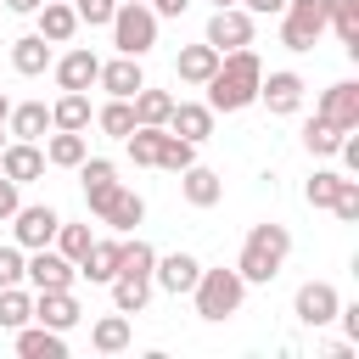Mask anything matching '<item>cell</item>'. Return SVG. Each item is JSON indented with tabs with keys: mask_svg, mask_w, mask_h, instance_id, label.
Masks as SVG:
<instances>
[{
	"mask_svg": "<svg viewBox=\"0 0 359 359\" xmlns=\"http://www.w3.org/2000/svg\"><path fill=\"white\" fill-rule=\"evenodd\" d=\"M258 79H264V62H258L252 45H241V50H219L213 79L202 84V90H208V107H213V112H247V107L258 101Z\"/></svg>",
	"mask_w": 359,
	"mask_h": 359,
	"instance_id": "obj_1",
	"label": "cell"
},
{
	"mask_svg": "<svg viewBox=\"0 0 359 359\" xmlns=\"http://www.w3.org/2000/svg\"><path fill=\"white\" fill-rule=\"evenodd\" d=\"M286 258H292V230L275 224V219H264V224L247 230L241 258H236V275H241L247 286H269V280L286 269Z\"/></svg>",
	"mask_w": 359,
	"mask_h": 359,
	"instance_id": "obj_2",
	"label": "cell"
},
{
	"mask_svg": "<svg viewBox=\"0 0 359 359\" xmlns=\"http://www.w3.org/2000/svg\"><path fill=\"white\" fill-rule=\"evenodd\" d=\"M185 297L196 303V314H202V320H213V325H219V320L241 314L247 280L236 275V264H230V269H224V264H219V269H208V264H202V275H196V286H191Z\"/></svg>",
	"mask_w": 359,
	"mask_h": 359,
	"instance_id": "obj_3",
	"label": "cell"
},
{
	"mask_svg": "<svg viewBox=\"0 0 359 359\" xmlns=\"http://www.w3.org/2000/svg\"><path fill=\"white\" fill-rule=\"evenodd\" d=\"M157 11L146 6V0H118V11H112V45H118V56H146L151 45H157Z\"/></svg>",
	"mask_w": 359,
	"mask_h": 359,
	"instance_id": "obj_4",
	"label": "cell"
},
{
	"mask_svg": "<svg viewBox=\"0 0 359 359\" xmlns=\"http://www.w3.org/2000/svg\"><path fill=\"white\" fill-rule=\"evenodd\" d=\"M320 34H325V11H320V0H286V6H280V45H286L292 56L314 50Z\"/></svg>",
	"mask_w": 359,
	"mask_h": 359,
	"instance_id": "obj_5",
	"label": "cell"
},
{
	"mask_svg": "<svg viewBox=\"0 0 359 359\" xmlns=\"http://www.w3.org/2000/svg\"><path fill=\"white\" fill-rule=\"evenodd\" d=\"M56 224H62V213H56L50 202H17V213H11V241H17L22 252L50 247V241H56Z\"/></svg>",
	"mask_w": 359,
	"mask_h": 359,
	"instance_id": "obj_6",
	"label": "cell"
},
{
	"mask_svg": "<svg viewBox=\"0 0 359 359\" xmlns=\"http://www.w3.org/2000/svg\"><path fill=\"white\" fill-rule=\"evenodd\" d=\"M22 280H28L34 292H62V286H73V280H79V264H73V258H62L56 247H34V252L22 258Z\"/></svg>",
	"mask_w": 359,
	"mask_h": 359,
	"instance_id": "obj_7",
	"label": "cell"
},
{
	"mask_svg": "<svg viewBox=\"0 0 359 359\" xmlns=\"http://www.w3.org/2000/svg\"><path fill=\"white\" fill-rule=\"evenodd\" d=\"M202 39H208L213 50H241V45H252V11H247V6H213Z\"/></svg>",
	"mask_w": 359,
	"mask_h": 359,
	"instance_id": "obj_8",
	"label": "cell"
},
{
	"mask_svg": "<svg viewBox=\"0 0 359 359\" xmlns=\"http://www.w3.org/2000/svg\"><path fill=\"white\" fill-rule=\"evenodd\" d=\"M303 73H292V67H275V73H264L258 79V101L269 107V118H292L297 107H303Z\"/></svg>",
	"mask_w": 359,
	"mask_h": 359,
	"instance_id": "obj_9",
	"label": "cell"
},
{
	"mask_svg": "<svg viewBox=\"0 0 359 359\" xmlns=\"http://www.w3.org/2000/svg\"><path fill=\"white\" fill-rule=\"evenodd\" d=\"M45 146L39 140H6L0 146V174L6 180H17V185H34V180H45Z\"/></svg>",
	"mask_w": 359,
	"mask_h": 359,
	"instance_id": "obj_10",
	"label": "cell"
},
{
	"mask_svg": "<svg viewBox=\"0 0 359 359\" xmlns=\"http://www.w3.org/2000/svg\"><path fill=\"white\" fill-rule=\"evenodd\" d=\"M337 303H342V297H337V286H331V280H303V286H297V297H292V314H297L303 325H314V331H320V325H331V320H337Z\"/></svg>",
	"mask_w": 359,
	"mask_h": 359,
	"instance_id": "obj_11",
	"label": "cell"
},
{
	"mask_svg": "<svg viewBox=\"0 0 359 359\" xmlns=\"http://www.w3.org/2000/svg\"><path fill=\"white\" fill-rule=\"evenodd\" d=\"M314 112H320L325 123H337V129H359V84H353V79L325 84L320 101H314Z\"/></svg>",
	"mask_w": 359,
	"mask_h": 359,
	"instance_id": "obj_12",
	"label": "cell"
},
{
	"mask_svg": "<svg viewBox=\"0 0 359 359\" xmlns=\"http://www.w3.org/2000/svg\"><path fill=\"white\" fill-rule=\"evenodd\" d=\"M79 185H84V208L101 219V208H107L112 191H118V163H112V157H84V163H79Z\"/></svg>",
	"mask_w": 359,
	"mask_h": 359,
	"instance_id": "obj_13",
	"label": "cell"
},
{
	"mask_svg": "<svg viewBox=\"0 0 359 359\" xmlns=\"http://www.w3.org/2000/svg\"><path fill=\"white\" fill-rule=\"evenodd\" d=\"M11 348H17V359H67V331H50V325L28 320V325L11 331Z\"/></svg>",
	"mask_w": 359,
	"mask_h": 359,
	"instance_id": "obj_14",
	"label": "cell"
},
{
	"mask_svg": "<svg viewBox=\"0 0 359 359\" xmlns=\"http://www.w3.org/2000/svg\"><path fill=\"white\" fill-rule=\"evenodd\" d=\"M196 275H202V264L191 252H157V264H151V286H163L168 297H185L196 286Z\"/></svg>",
	"mask_w": 359,
	"mask_h": 359,
	"instance_id": "obj_15",
	"label": "cell"
},
{
	"mask_svg": "<svg viewBox=\"0 0 359 359\" xmlns=\"http://www.w3.org/2000/svg\"><path fill=\"white\" fill-rule=\"evenodd\" d=\"M50 73H56V90H90L95 73H101V56L84 50V45H73V50H62V56L50 62Z\"/></svg>",
	"mask_w": 359,
	"mask_h": 359,
	"instance_id": "obj_16",
	"label": "cell"
},
{
	"mask_svg": "<svg viewBox=\"0 0 359 359\" xmlns=\"http://www.w3.org/2000/svg\"><path fill=\"white\" fill-rule=\"evenodd\" d=\"M34 320L50 325V331H73V325L84 320V309H79L73 286H62V292H34Z\"/></svg>",
	"mask_w": 359,
	"mask_h": 359,
	"instance_id": "obj_17",
	"label": "cell"
},
{
	"mask_svg": "<svg viewBox=\"0 0 359 359\" xmlns=\"http://www.w3.org/2000/svg\"><path fill=\"white\" fill-rule=\"evenodd\" d=\"M213 118H219V112H213L208 101H174V112H168V123H163V129H174L180 140L202 146V140L213 135Z\"/></svg>",
	"mask_w": 359,
	"mask_h": 359,
	"instance_id": "obj_18",
	"label": "cell"
},
{
	"mask_svg": "<svg viewBox=\"0 0 359 359\" xmlns=\"http://www.w3.org/2000/svg\"><path fill=\"white\" fill-rule=\"evenodd\" d=\"M118 258H123V236H95L90 252L79 258V275L95 280V286H107V280L118 275Z\"/></svg>",
	"mask_w": 359,
	"mask_h": 359,
	"instance_id": "obj_19",
	"label": "cell"
},
{
	"mask_svg": "<svg viewBox=\"0 0 359 359\" xmlns=\"http://www.w3.org/2000/svg\"><path fill=\"white\" fill-rule=\"evenodd\" d=\"M34 34H39V39H50V45H67V39L79 34L73 0H45V6L34 11Z\"/></svg>",
	"mask_w": 359,
	"mask_h": 359,
	"instance_id": "obj_20",
	"label": "cell"
},
{
	"mask_svg": "<svg viewBox=\"0 0 359 359\" xmlns=\"http://www.w3.org/2000/svg\"><path fill=\"white\" fill-rule=\"evenodd\" d=\"M6 135H11V140H45V135H50V107H45V101H11Z\"/></svg>",
	"mask_w": 359,
	"mask_h": 359,
	"instance_id": "obj_21",
	"label": "cell"
},
{
	"mask_svg": "<svg viewBox=\"0 0 359 359\" xmlns=\"http://www.w3.org/2000/svg\"><path fill=\"white\" fill-rule=\"evenodd\" d=\"M213 67H219V50L202 39V45H185L180 56H174V79L180 84H191V90H202L208 79H213Z\"/></svg>",
	"mask_w": 359,
	"mask_h": 359,
	"instance_id": "obj_22",
	"label": "cell"
},
{
	"mask_svg": "<svg viewBox=\"0 0 359 359\" xmlns=\"http://www.w3.org/2000/svg\"><path fill=\"white\" fill-rule=\"evenodd\" d=\"M95 84H101L107 95H123V101H129V95L146 84V73H140V56H112V62H101Z\"/></svg>",
	"mask_w": 359,
	"mask_h": 359,
	"instance_id": "obj_23",
	"label": "cell"
},
{
	"mask_svg": "<svg viewBox=\"0 0 359 359\" xmlns=\"http://www.w3.org/2000/svg\"><path fill=\"white\" fill-rule=\"evenodd\" d=\"M39 146H45V163H50V168H79V163L90 157L84 129H50V140H39Z\"/></svg>",
	"mask_w": 359,
	"mask_h": 359,
	"instance_id": "obj_24",
	"label": "cell"
},
{
	"mask_svg": "<svg viewBox=\"0 0 359 359\" xmlns=\"http://www.w3.org/2000/svg\"><path fill=\"white\" fill-rule=\"evenodd\" d=\"M180 196H185L191 208H213V202L224 196V180H219L213 168L191 163V168H180Z\"/></svg>",
	"mask_w": 359,
	"mask_h": 359,
	"instance_id": "obj_25",
	"label": "cell"
},
{
	"mask_svg": "<svg viewBox=\"0 0 359 359\" xmlns=\"http://www.w3.org/2000/svg\"><path fill=\"white\" fill-rule=\"evenodd\" d=\"M140 219H146V196H140V191H129V185H118V191H112V202L101 208V224H112L118 236H129Z\"/></svg>",
	"mask_w": 359,
	"mask_h": 359,
	"instance_id": "obj_26",
	"label": "cell"
},
{
	"mask_svg": "<svg viewBox=\"0 0 359 359\" xmlns=\"http://www.w3.org/2000/svg\"><path fill=\"white\" fill-rule=\"evenodd\" d=\"M50 62H56L50 39H39V34H22V39H11V67H17L22 79H39Z\"/></svg>",
	"mask_w": 359,
	"mask_h": 359,
	"instance_id": "obj_27",
	"label": "cell"
},
{
	"mask_svg": "<svg viewBox=\"0 0 359 359\" xmlns=\"http://www.w3.org/2000/svg\"><path fill=\"white\" fill-rule=\"evenodd\" d=\"M320 11H325V28H337L348 56L359 62V0H320Z\"/></svg>",
	"mask_w": 359,
	"mask_h": 359,
	"instance_id": "obj_28",
	"label": "cell"
},
{
	"mask_svg": "<svg viewBox=\"0 0 359 359\" xmlns=\"http://www.w3.org/2000/svg\"><path fill=\"white\" fill-rule=\"evenodd\" d=\"M129 342H135V331H129V314H118V309L90 325V348H95V353H123Z\"/></svg>",
	"mask_w": 359,
	"mask_h": 359,
	"instance_id": "obj_29",
	"label": "cell"
},
{
	"mask_svg": "<svg viewBox=\"0 0 359 359\" xmlns=\"http://www.w3.org/2000/svg\"><path fill=\"white\" fill-rule=\"evenodd\" d=\"M90 95L84 90H62L56 101H50V129H90Z\"/></svg>",
	"mask_w": 359,
	"mask_h": 359,
	"instance_id": "obj_30",
	"label": "cell"
},
{
	"mask_svg": "<svg viewBox=\"0 0 359 359\" xmlns=\"http://www.w3.org/2000/svg\"><path fill=\"white\" fill-rule=\"evenodd\" d=\"M101 135H112V140H123L129 129H135V101H123V95H107L101 107H95V118H90Z\"/></svg>",
	"mask_w": 359,
	"mask_h": 359,
	"instance_id": "obj_31",
	"label": "cell"
},
{
	"mask_svg": "<svg viewBox=\"0 0 359 359\" xmlns=\"http://www.w3.org/2000/svg\"><path fill=\"white\" fill-rule=\"evenodd\" d=\"M107 286H112V309H118V314H140V309L151 303V280H146V275H112Z\"/></svg>",
	"mask_w": 359,
	"mask_h": 359,
	"instance_id": "obj_32",
	"label": "cell"
},
{
	"mask_svg": "<svg viewBox=\"0 0 359 359\" xmlns=\"http://www.w3.org/2000/svg\"><path fill=\"white\" fill-rule=\"evenodd\" d=\"M34 320V292L17 280V286H0V331H17Z\"/></svg>",
	"mask_w": 359,
	"mask_h": 359,
	"instance_id": "obj_33",
	"label": "cell"
},
{
	"mask_svg": "<svg viewBox=\"0 0 359 359\" xmlns=\"http://www.w3.org/2000/svg\"><path fill=\"white\" fill-rule=\"evenodd\" d=\"M129 101H135V123H168V112H174V95L151 90V84H140Z\"/></svg>",
	"mask_w": 359,
	"mask_h": 359,
	"instance_id": "obj_34",
	"label": "cell"
},
{
	"mask_svg": "<svg viewBox=\"0 0 359 359\" xmlns=\"http://www.w3.org/2000/svg\"><path fill=\"white\" fill-rule=\"evenodd\" d=\"M342 135L348 129H337V123H325L320 112L303 123V146H309V157H337V146H342Z\"/></svg>",
	"mask_w": 359,
	"mask_h": 359,
	"instance_id": "obj_35",
	"label": "cell"
},
{
	"mask_svg": "<svg viewBox=\"0 0 359 359\" xmlns=\"http://www.w3.org/2000/svg\"><path fill=\"white\" fill-rule=\"evenodd\" d=\"M191 163H196V146H191V140H180L174 129H163V146H157V168L180 174V168H191Z\"/></svg>",
	"mask_w": 359,
	"mask_h": 359,
	"instance_id": "obj_36",
	"label": "cell"
},
{
	"mask_svg": "<svg viewBox=\"0 0 359 359\" xmlns=\"http://www.w3.org/2000/svg\"><path fill=\"white\" fill-rule=\"evenodd\" d=\"M90 241H95V236H90V224H67V219H62V224H56V241H50V247H56L62 258H73V264H79V258L90 252Z\"/></svg>",
	"mask_w": 359,
	"mask_h": 359,
	"instance_id": "obj_37",
	"label": "cell"
},
{
	"mask_svg": "<svg viewBox=\"0 0 359 359\" xmlns=\"http://www.w3.org/2000/svg\"><path fill=\"white\" fill-rule=\"evenodd\" d=\"M151 264H157V247L151 241H123V258H118V275H146L151 280Z\"/></svg>",
	"mask_w": 359,
	"mask_h": 359,
	"instance_id": "obj_38",
	"label": "cell"
},
{
	"mask_svg": "<svg viewBox=\"0 0 359 359\" xmlns=\"http://www.w3.org/2000/svg\"><path fill=\"white\" fill-rule=\"evenodd\" d=\"M337 185H342V174H337V168H314V174H309V185H303V196H309V208H331V196H337Z\"/></svg>",
	"mask_w": 359,
	"mask_h": 359,
	"instance_id": "obj_39",
	"label": "cell"
},
{
	"mask_svg": "<svg viewBox=\"0 0 359 359\" xmlns=\"http://www.w3.org/2000/svg\"><path fill=\"white\" fill-rule=\"evenodd\" d=\"M331 213H337L342 224L359 219V180H353V174H342V185H337V196H331Z\"/></svg>",
	"mask_w": 359,
	"mask_h": 359,
	"instance_id": "obj_40",
	"label": "cell"
},
{
	"mask_svg": "<svg viewBox=\"0 0 359 359\" xmlns=\"http://www.w3.org/2000/svg\"><path fill=\"white\" fill-rule=\"evenodd\" d=\"M112 11H118V0H73V17H79V22H90V28H107V22H112Z\"/></svg>",
	"mask_w": 359,
	"mask_h": 359,
	"instance_id": "obj_41",
	"label": "cell"
},
{
	"mask_svg": "<svg viewBox=\"0 0 359 359\" xmlns=\"http://www.w3.org/2000/svg\"><path fill=\"white\" fill-rule=\"evenodd\" d=\"M22 258H28V252H22L17 241L0 247V286H17V280H22Z\"/></svg>",
	"mask_w": 359,
	"mask_h": 359,
	"instance_id": "obj_42",
	"label": "cell"
},
{
	"mask_svg": "<svg viewBox=\"0 0 359 359\" xmlns=\"http://www.w3.org/2000/svg\"><path fill=\"white\" fill-rule=\"evenodd\" d=\"M337 325L348 331V342H359V303H337Z\"/></svg>",
	"mask_w": 359,
	"mask_h": 359,
	"instance_id": "obj_43",
	"label": "cell"
},
{
	"mask_svg": "<svg viewBox=\"0 0 359 359\" xmlns=\"http://www.w3.org/2000/svg\"><path fill=\"white\" fill-rule=\"evenodd\" d=\"M17 191H22V185H17V180H6V174H0V219H11V213H17V202H22V196H17Z\"/></svg>",
	"mask_w": 359,
	"mask_h": 359,
	"instance_id": "obj_44",
	"label": "cell"
},
{
	"mask_svg": "<svg viewBox=\"0 0 359 359\" xmlns=\"http://www.w3.org/2000/svg\"><path fill=\"white\" fill-rule=\"evenodd\" d=\"M146 6H151L157 17H185V11H191V0H146Z\"/></svg>",
	"mask_w": 359,
	"mask_h": 359,
	"instance_id": "obj_45",
	"label": "cell"
},
{
	"mask_svg": "<svg viewBox=\"0 0 359 359\" xmlns=\"http://www.w3.org/2000/svg\"><path fill=\"white\" fill-rule=\"evenodd\" d=\"M236 6H247L252 17H280V6H286V0H236Z\"/></svg>",
	"mask_w": 359,
	"mask_h": 359,
	"instance_id": "obj_46",
	"label": "cell"
},
{
	"mask_svg": "<svg viewBox=\"0 0 359 359\" xmlns=\"http://www.w3.org/2000/svg\"><path fill=\"white\" fill-rule=\"evenodd\" d=\"M45 0H6V11H17V17H34Z\"/></svg>",
	"mask_w": 359,
	"mask_h": 359,
	"instance_id": "obj_47",
	"label": "cell"
},
{
	"mask_svg": "<svg viewBox=\"0 0 359 359\" xmlns=\"http://www.w3.org/2000/svg\"><path fill=\"white\" fill-rule=\"evenodd\" d=\"M6 112H11V95H6V90H0V123H6Z\"/></svg>",
	"mask_w": 359,
	"mask_h": 359,
	"instance_id": "obj_48",
	"label": "cell"
},
{
	"mask_svg": "<svg viewBox=\"0 0 359 359\" xmlns=\"http://www.w3.org/2000/svg\"><path fill=\"white\" fill-rule=\"evenodd\" d=\"M0 146H6V123H0Z\"/></svg>",
	"mask_w": 359,
	"mask_h": 359,
	"instance_id": "obj_49",
	"label": "cell"
},
{
	"mask_svg": "<svg viewBox=\"0 0 359 359\" xmlns=\"http://www.w3.org/2000/svg\"><path fill=\"white\" fill-rule=\"evenodd\" d=\"M213 6H236V0H213Z\"/></svg>",
	"mask_w": 359,
	"mask_h": 359,
	"instance_id": "obj_50",
	"label": "cell"
},
{
	"mask_svg": "<svg viewBox=\"0 0 359 359\" xmlns=\"http://www.w3.org/2000/svg\"><path fill=\"white\" fill-rule=\"evenodd\" d=\"M0 11H6V0H0Z\"/></svg>",
	"mask_w": 359,
	"mask_h": 359,
	"instance_id": "obj_51",
	"label": "cell"
}]
</instances>
